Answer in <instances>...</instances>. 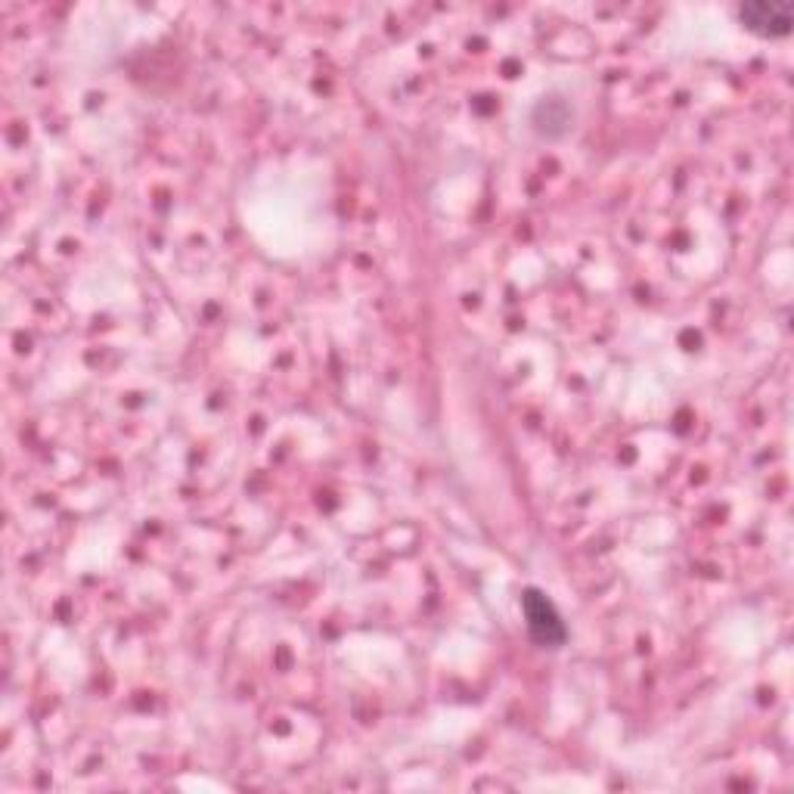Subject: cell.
Masks as SVG:
<instances>
[{"instance_id":"cell-1","label":"cell","mask_w":794,"mask_h":794,"mask_svg":"<svg viewBox=\"0 0 794 794\" xmlns=\"http://www.w3.org/2000/svg\"><path fill=\"white\" fill-rule=\"evenodd\" d=\"M742 22L748 26L754 34H764V38H782L788 34L794 26V10L792 3H766V0H757V3H745L742 10Z\"/></svg>"},{"instance_id":"cell-2","label":"cell","mask_w":794,"mask_h":794,"mask_svg":"<svg viewBox=\"0 0 794 794\" xmlns=\"http://www.w3.org/2000/svg\"><path fill=\"white\" fill-rule=\"evenodd\" d=\"M525 615L527 627H531L537 643L555 649L565 640V627H562V621L555 615V609L546 602V596H540L537 590H527L525 593Z\"/></svg>"}]
</instances>
